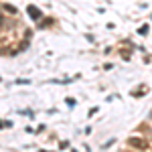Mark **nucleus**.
<instances>
[{
	"label": "nucleus",
	"mask_w": 152,
	"mask_h": 152,
	"mask_svg": "<svg viewBox=\"0 0 152 152\" xmlns=\"http://www.w3.org/2000/svg\"><path fill=\"white\" fill-rule=\"evenodd\" d=\"M26 12H28V14H31V18H35V20H39V18H41V10H39L37 6H28V8H26Z\"/></svg>",
	"instance_id": "nucleus-1"
},
{
	"label": "nucleus",
	"mask_w": 152,
	"mask_h": 152,
	"mask_svg": "<svg viewBox=\"0 0 152 152\" xmlns=\"http://www.w3.org/2000/svg\"><path fill=\"white\" fill-rule=\"evenodd\" d=\"M130 144L136 146V148H146V146H148V144H146L144 140H140V138H130Z\"/></svg>",
	"instance_id": "nucleus-2"
},
{
	"label": "nucleus",
	"mask_w": 152,
	"mask_h": 152,
	"mask_svg": "<svg viewBox=\"0 0 152 152\" xmlns=\"http://www.w3.org/2000/svg\"><path fill=\"white\" fill-rule=\"evenodd\" d=\"M4 10H6V12H12V14H14V12H16V8H14V6H4Z\"/></svg>",
	"instance_id": "nucleus-3"
},
{
	"label": "nucleus",
	"mask_w": 152,
	"mask_h": 152,
	"mask_svg": "<svg viewBox=\"0 0 152 152\" xmlns=\"http://www.w3.org/2000/svg\"><path fill=\"white\" fill-rule=\"evenodd\" d=\"M65 104H67V105H75V99H73V97H67Z\"/></svg>",
	"instance_id": "nucleus-4"
}]
</instances>
